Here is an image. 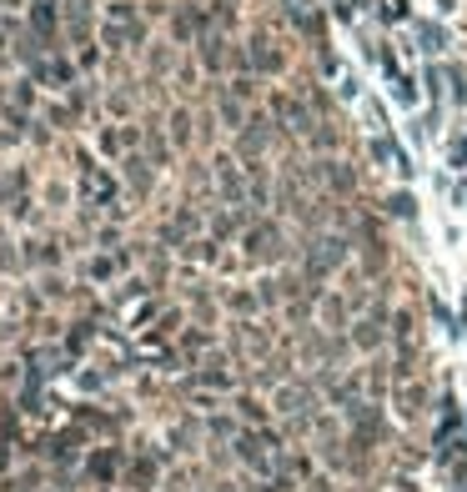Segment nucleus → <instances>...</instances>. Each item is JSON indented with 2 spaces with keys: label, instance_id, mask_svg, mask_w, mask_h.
<instances>
[{
  "label": "nucleus",
  "instance_id": "obj_1",
  "mask_svg": "<svg viewBox=\"0 0 467 492\" xmlns=\"http://www.w3.org/2000/svg\"><path fill=\"white\" fill-rule=\"evenodd\" d=\"M26 35L35 41V50H56V41H61V11H56V0H35L31 16H26Z\"/></svg>",
  "mask_w": 467,
  "mask_h": 492
},
{
  "label": "nucleus",
  "instance_id": "obj_2",
  "mask_svg": "<svg viewBox=\"0 0 467 492\" xmlns=\"http://www.w3.org/2000/svg\"><path fill=\"white\" fill-rule=\"evenodd\" d=\"M31 71H35V76H41V81H50V86H71V81H76V65L65 61V56H50V61H35Z\"/></svg>",
  "mask_w": 467,
  "mask_h": 492
},
{
  "label": "nucleus",
  "instance_id": "obj_3",
  "mask_svg": "<svg viewBox=\"0 0 467 492\" xmlns=\"http://www.w3.org/2000/svg\"><path fill=\"white\" fill-rule=\"evenodd\" d=\"M247 251H251V257H277V251H281L277 227H256V231L247 236Z\"/></svg>",
  "mask_w": 467,
  "mask_h": 492
},
{
  "label": "nucleus",
  "instance_id": "obj_4",
  "mask_svg": "<svg viewBox=\"0 0 467 492\" xmlns=\"http://www.w3.org/2000/svg\"><path fill=\"white\" fill-rule=\"evenodd\" d=\"M126 181L136 186V191H146V186H151V171H146V161H141V156H126Z\"/></svg>",
  "mask_w": 467,
  "mask_h": 492
},
{
  "label": "nucleus",
  "instance_id": "obj_5",
  "mask_svg": "<svg viewBox=\"0 0 467 492\" xmlns=\"http://www.w3.org/2000/svg\"><path fill=\"white\" fill-rule=\"evenodd\" d=\"M86 272H91L96 281H106L111 272H116V257H91V266H86Z\"/></svg>",
  "mask_w": 467,
  "mask_h": 492
}]
</instances>
